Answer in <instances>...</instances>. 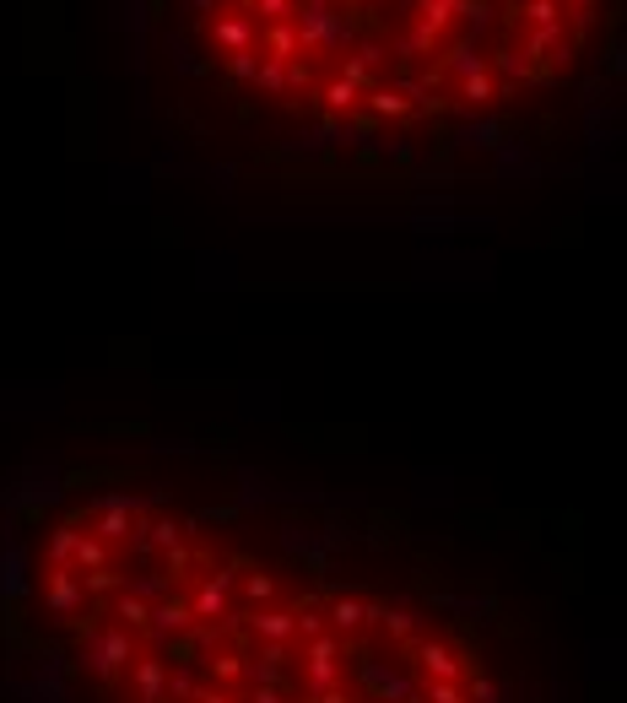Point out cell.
<instances>
[{
    "mask_svg": "<svg viewBox=\"0 0 627 703\" xmlns=\"http://www.w3.org/2000/svg\"><path fill=\"white\" fill-rule=\"evenodd\" d=\"M28 703H541L519 617L390 530L103 471L11 530Z\"/></svg>",
    "mask_w": 627,
    "mask_h": 703,
    "instance_id": "cell-1",
    "label": "cell"
}]
</instances>
